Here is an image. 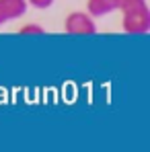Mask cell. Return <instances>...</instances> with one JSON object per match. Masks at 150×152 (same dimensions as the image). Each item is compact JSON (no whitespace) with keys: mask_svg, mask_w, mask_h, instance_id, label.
<instances>
[{"mask_svg":"<svg viewBox=\"0 0 150 152\" xmlns=\"http://www.w3.org/2000/svg\"><path fill=\"white\" fill-rule=\"evenodd\" d=\"M115 10H117L115 0H86V12H89L93 19L107 17V15L115 12Z\"/></svg>","mask_w":150,"mask_h":152,"instance_id":"4","label":"cell"},{"mask_svg":"<svg viewBox=\"0 0 150 152\" xmlns=\"http://www.w3.org/2000/svg\"><path fill=\"white\" fill-rule=\"evenodd\" d=\"M64 31L70 33V35H95L97 33V23L89 12L74 10L64 19Z\"/></svg>","mask_w":150,"mask_h":152,"instance_id":"2","label":"cell"},{"mask_svg":"<svg viewBox=\"0 0 150 152\" xmlns=\"http://www.w3.org/2000/svg\"><path fill=\"white\" fill-rule=\"evenodd\" d=\"M115 4H117V10L124 12V10H132V8L144 6V4H148V2H146V0H115Z\"/></svg>","mask_w":150,"mask_h":152,"instance_id":"5","label":"cell"},{"mask_svg":"<svg viewBox=\"0 0 150 152\" xmlns=\"http://www.w3.org/2000/svg\"><path fill=\"white\" fill-rule=\"evenodd\" d=\"M45 29L41 25H35V23H27L19 29V35H43Z\"/></svg>","mask_w":150,"mask_h":152,"instance_id":"6","label":"cell"},{"mask_svg":"<svg viewBox=\"0 0 150 152\" xmlns=\"http://www.w3.org/2000/svg\"><path fill=\"white\" fill-rule=\"evenodd\" d=\"M27 0H0V25L21 19L27 12Z\"/></svg>","mask_w":150,"mask_h":152,"instance_id":"3","label":"cell"},{"mask_svg":"<svg viewBox=\"0 0 150 152\" xmlns=\"http://www.w3.org/2000/svg\"><path fill=\"white\" fill-rule=\"evenodd\" d=\"M121 29L127 35H146L150 33V8L148 4L124 10L121 12Z\"/></svg>","mask_w":150,"mask_h":152,"instance_id":"1","label":"cell"},{"mask_svg":"<svg viewBox=\"0 0 150 152\" xmlns=\"http://www.w3.org/2000/svg\"><path fill=\"white\" fill-rule=\"evenodd\" d=\"M53 2L56 0H27V4H31L33 8H39V10H45V8L53 6Z\"/></svg>","mask_w":150,"mask_h":152,"instance_id":"7","label":"cell"}]
</instances>
